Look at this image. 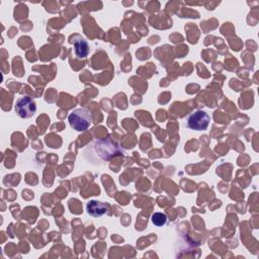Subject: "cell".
Segmentation results:
<instances>
[{
	"label": "cell",
	"mask_w": 259,
	"mask_h": 259,
	"mask_svg": "<svg viewBox=\"0 0 259 259\" xmlns=\"http://www.w3.org/2000/svg\"><path fill=\"white\" fill-rule=\"evenodd\" d=\"M87 212L92 217H101L107 211V205L101 201L97 200H90L87 205Z\"/></svg>",
	"instance_id": "5b68a950"
},
{
	"label": "cell",
	"mask_w": 259,
	"mask_h": 259,
	"mask_svg": "<svg viewBox=\"0 0 259 259\" xmlns=\"http://www.w3.org/2000/svg\"><path fill=\"white\" fill-rule=\"evenodd\" d=\"M14 109L19 117L29 118L34 115L36 111V104L31 97L21 96L16 100Z\"/></svg>",
	"instance_id": "3957f363"
},
{
	"label": "cell",
	"mask_w": 259,
	"mask_h": 259,
	"mask_svg": "<svg viewBox=\"0 0 259 259\" xmlns=\"http://www.w3.org/2000/svg\"><path fill=\"white\" fill-rule=\"evenodd\" d=\"M74 52L77 58L83 59L86 58L89 53V46L87 41L83 38H79L74 41Z\"/></svg>",
	"instance_id": "8992f818"
},
{
	"label": "cell",
	"mask_w": 259,
	"mask_h": 259,
	"mask_svg": "<svg viewBox=\"0 0 259 259\" xmlns=\"http://www.w3.org/2000/svg\"><path fill=\"white\" fill-rule=\"evenodd\" d=\"M96 155L102 160H109L114 156L123 155V150L121 147L116 145L110 139L105 140H96L92 145Z\"/></svg>",
	"instance_id": "6da1fadb"
},
{
	"label": "cell",
	"mask_w": 259,
	"mask_h": 259,
	"mask_svg": "<svg viewBox=\"0 0 259 259\" xmlns=\"http://www.w3.org/2000/svg\"><path fill=\"white\" fill-rule=\"evenodd\" d=\"M68 120L71 127H73L75 131L84 132L92 123V114L87 108H76L69 113Z\"/></svg>",
	"instance_id": "7a4b0ae2"
},
{
	"label": "cell",
	"mask_w": 259,
	"mask_h": 259,
	"mask_svg": "<svg viewBox=\"0 0 259 259\" xmlns=\"http://www.w3.org/2000/svg\"><path fill=\"white\" fill-rule=\"evenodd\" d=\"M209 121L210 117L208 113H206L204 110H196L187 117L186 124L191 130L204 131L207 128Z\"/></svg>",
	"instance_id": "277c9868"
},
{
	"label": "cell",
	"mask_w": 259,
	"mask_h": 259,
	"mask_svg": "<svg viewBox=\"0 0 259 259\" xmlns=\"http://www.w3.org/2000/svg\"><path fill=\"white\" fill-rule=\"evenodd\" d=\"M152 223L157 227H162L167 222V215L163 212H154L151 217Z\"/></svg>",
	"instance_id": "52a82bcc"
}]
</instances>
